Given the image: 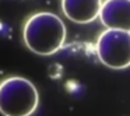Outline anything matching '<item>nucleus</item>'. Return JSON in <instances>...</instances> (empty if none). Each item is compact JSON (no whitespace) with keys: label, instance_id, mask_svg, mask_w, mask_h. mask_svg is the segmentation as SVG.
<instances>
[{"label":"nucleus","instance_id":"3","mask_svg":"<svg viewBox=\"0 0 130 116\" xmlns=\"http://www.w3.org/2000/svg\"><path fill=\"white\" fill-rule=\"evenodd\" d=\"M96 55L102 64L120 70L130 66V32L106 29L98 37Z\"/></svg>","mask_w":130,"mask_h":116},{"label":"nucleus","instance_id":"4","mask_svg":"<svg viewBox=\"0 0 130 116\" xmlns=\"http://www.w3.org/2000/svg\"><path fill=\"white\" fill-rule=\"evenodd\" d=\"M99 20L106 29L130 32V0H105Z\"/></svg>","mask_w":130,"mask_h":116},{"label":"nucleus","instance_id":"1","mask_svg":"<svg viewBox=\"0 0 130 116\" xmlns=\"http://www.w3.org/2000/svg\"><path fill=\"white\" fill-rule=\"evenodd\" d=\"M27 48L39 56L56 53L66 41V25L59 15L42 11L31 15L23 29Z\"/></svg>","mask_w":130,"mask_h":116},{"label":"nucleus","instance_id":"5","mask_svg":"<svg viewBox=\"0 0 130 116\" xmlns=\"http://www.w3.org/2000/svg\"><path fill=\"white\" fill-rule=\"evenodd\" d=\"M102 0H62L63 14L77 24H88L99 17Z\"/></svg>","mask_w":130,"mask_h":116},{"label":"nucleus","instance_id":"2","mask_svg":"<svg viewBox=\"0 0 130 116\" xmlns=\"http://www.w3.org/2000/svg\"><path fill=\"white\" fill-rule=\"evenodd\" d=\"M39 104L38 90L24 77H9L0 82V113L3 116H31Z\"/></svg>","mask_w":130,"mask_h":116}]
</instances>
